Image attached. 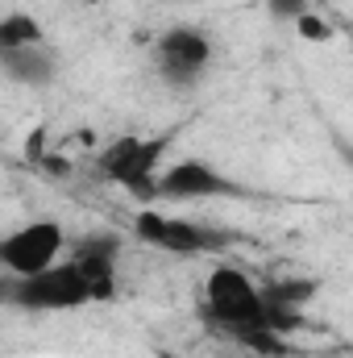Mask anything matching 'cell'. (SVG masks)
<instances>
[{
	"label": "cell",
	"instance_id": "9",
	"mask_svg": "<svg viewBox=\"0 0 353 358\" xmlns=\"http://www.w3.org/2000/svg\"><path fill=\"white\" fill-rule=\"evenodd\" d=\"M316 292H320V283H316V279H303V275H278V279H270L262 287L270 329L283 334V338H287L291 329H299L303 308L316 300Z\"/></svg>",
	"mask_w": 353,
	"mask_h": 358
},
{
	"label": "cell",
	"instance_id": "3",
	"mask_svg": "<svg viewBox=\"0 0 353 358\" xmlns=\"http://www.w3.org/2000/svg\"><path fill=\"white\" fill-rule=\"evenodd\" d=\"M4 304L21 313H80L96 304L88 279L75 259H63L38 275H8L4 283Z\"/></svg>",
	"mask_w": 353,
	"mask_h": 358
},
{
	"label": "cell",
	"instance_id": "11",
	"mask_svg": "<svg viewBox=\"0 0 353 358\" xmlns=\"http://www.w3.org/2000/svg\"><path fill=\"white\" fill-rule=\"evenodd\" d=\"M42 42H50V38L33 21V13H21V8L4 13V21H0V50H21V46H42Z\"/></svg>",
	"mask_w": 353,
	"mask_h": 358
},
{
	"label": "cell",
	"instance_id": "8",
	"mask_svg": "<svg viewBox=\"0 0 353 358\" xmlns=\"http://www.w3.org/2000/svg\"><path fill=\"white\" fill-rule=\"evenodd\" d=\"M71 259L84 271L96 304H112L117 287H121V238L117 234H91L80 242V250Z\"/></svg>",
	"mask_w": 353,
	"mask_h": 358
},
{
	"label": "cell",
	"instance_id": "5",
	"mask_svg": "<svg viewBox=\"0 0 353 358\" xmlns=\"http://www.w3.org/2000/svg\"><path fill=\"white\" fill-rule=\"evenodd\" d=\"M150 59H154V71L167 88H195L204 84V76L212 71V59H216V42L200 29V25H171L154 38L150 46Z\"/></svg>",
	"mask_w": 353,
	"mask_h": 358
},
{
	"label": "cell",
	"instance_id": "4",
	"mask_svg": "<svg viewBox=\"0 0 353 358\" xmlns=\"http://www.w3.org/2000/svg\"><path fill=\"white\" fill-rule=\"evenodd\" d=\"M133 238L142 246H154L163 255H175V259H195V255H220L229 246V234L204 225V221H191V217H179V213H163V208H142L133 217Z\"/></svg>",
	"mask_w": 353,
	"mask_h": 358
},
{
	"label": "cell",
	"instance_id": "13",
	"mask_svg": "<svg viewBox=\"0 0 353 358\" xmlns=\"http://www.w3.org/2000/svg\"><path fill=\"white\" fill-rule=\"evenodd\" d=\"M299 34H303V38H316V42H320V38H329V29L316 21V13H308V17L299 21Z\"/></svg>",
	"mask_w": 353,
	"mask_h": 358
},
{
	"label": "cell",
	"instance_id": "2",
	"mask_svg": "<svg viewBox=\"0 0 353 358\" xmlns=\"http://www.w3.org/2000/svg\"><path fill=\"white\" fill-rule=\"evenodd\" d=\"M167 155H171V134H125L96 155V171L104 183L137 196L142 204H154L158 179L171 163Z\"/></svg>",
	"mask_w": 353,
	"mask_h": 358
},
{
	"label": "cell",
	"instance_id": "6",
	"mask_svg": "<svg viewBox=\"0 0 353 358\" xmlns=\"http://www.w3.org/2000/svg\"><path fill=\"white\" fill-rule=\"evenodd\" d=\"M67 229L59 221H25L0 242V267L8 275H38V271L63 263Z\"/></svg>",
	"mask_w": 353,
	"mask_h": 358
},
{
	"label": "cell",
	"instance_id": "7",
	"mask_svg": "<svg viewBox=\"0 0 353 358\" xmlns=\"http://www.w3.org/2000/svg\"><path fill=\"white\" fill-rule=\"evenodd\" d=\"M220 196H237V183L220 167H212L208 159H175L158 179L154 204H191V200H220Z\"/></svg>",
	"mask_w": 353,
	"mask_h": 358
},
{
	"label": "cell",
	"instance_id": "1",
	"mask_svg": "<svg viewBox=\"0 0 353 358\" xmlns=\"http://www.w3.org/2000/svg\"><path fill=\"white\" fill-rule=\"evenodd\" d=\"M200 313L216 334L241 342L258 358H287V350H291L287 338L270 329L262 287L233 263H216L208 271L204 292H200Z\"/></svg>",
	"mask_w": 353,
	"mask_h": 358
},
{
	"label": "cell",
	"instance_id": "12",
	"mask_svg": "<svg viewBox=\"0 0 353 358\" xmlns=\"http://www.w3.org/2000/svg\"><path fill=\"white\" fill-rule=\"evenodd\" d=\"M266 8H270V17H274V21H295V25L312 13V4H308V0H266Z\"/></svg>",
	"mask_w": 353,
	"mask_h": 358
},
{
	"label": "cell",
	"instance_id": "10",
	"mask_svg": "<svg viewBox=\"0 0 353 358\" xmlns=\"http://www.w3.org/2000/svg\"><path fill=\"white\" fill-rule=\"evenodd\" d=\"M0 71L17 88H50L59 76V55L50 42L42 46H21V50H0Z\"/></svg>",
	"mask_w": 353,
	"mask_h": 358
}]
</instances>
